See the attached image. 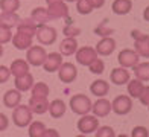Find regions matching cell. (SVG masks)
I'll use <instances>...</instances> for the list:
<instances>
[{"label": "cell", "mask_w": 149, "mask_h": 137, "mask_svg": "<svg viewBox=\"0 0 149 137\" xmlns=\"http://www.w3.org/2000/svg\"><path fill=\"white\" fill-rule=\"evenodd\" d=\"M134 68V75L135 78L140 81H149V63H139Z\"/></svg>", "instance_id": "29"}, {"label": "cell", "mask_w": 149, "mask_h": 137, "mask_svg": "<svg viewBox=\"0 0 149 137\" xmlns=\"http://www.w3.org/2000/svg\"><path fill=\"white\" fill-rule=\"evenodd\" d=\"M12 40V32L9 27L0 24V44H6Z\"/></svg>", "instance_id": "35"}, {"label": "cell", "mask_w": 149, "mask_h": 137, "mask_svg": "<svg viewBox=\"0 0 149 137\" xmlns=\"http://www.w3.org/2000/svg\"><path fill=\"white\" fill-rule=\"evenodd\" d=\"M88 68H90V72L91 73H94V75H100V73H104V70H105V63L100 58H96L93 61V63L88 66Z\"/></svg>", "instance_id": "34"}, {"label": "cell", "mask_w": 149, "mask_h": 137, "mask_svg": "<svg viewBox=\"0 0 149 137\" xmlns=\"http://www.w3.org/2000/svg\"><path fill=\"white\" fill-rule=\"evenodd\" d=\"M139 99H140V102H141L143 105H146V107L149 105V85L143 87V90H141Z\"/></svg>", "instance_id": "40"}, {"label": "cell", "mask_w": 149, "mask_h": 137, "mask_svg": "<svg viewBox=\"0 0 149 137\" xmlns=\"http://www.w3.org/2000/svg\"><path fill=\"white\" fill-rule=\"evenodd\" d=\"M131 136L132 137H148L149 131H148V128H145V127H135V128H132Z\"/></svg>", "instance_id": "39"}, {"label": "cell", "mask_w": 149, "mask_h": 137, "mask_svg": "<svg viewBox=\"0 0 149 137\" xmlns=\"http://www.w3.org/2000/svg\"><path fill=\"white\" fill-rule=\"evenodd\" d=\"M46 129H47L46 125L40 120H35V122L29 123V136L31 137H43Z\"/></svg>", "instance_id": "30"}, {"label": "cell", "mask_w": 149, "mask_h": 137, "mask_svg": "<svg viewBox=\"0 0 149 137\" xmlns=\"http://www.w3.org/2000/svg\"><path fill=\"white\" fill-rule=\"evenodd\" d=\"M61 64H63V55L59 52H52V53H47V58L43 63V68L47 73H53V72H58Z\"/></svg>", "instance_id": "14"}, {"label": "cell", "mask_w": 149, "mask_h": 137, "mask_svg": "<svg viewBox=\"0 0 149 137\" xmlns=\"http://www.w3.org/2000/svg\"><path fill=\"white\" fill-rule=\"evenodd\" d=\"M9 70H11V75L14 78L22 76V75L29 72V63L26 59H14L12 64H11V67H9Z\"/></svg>", "instance_id": "22"}, {"label": "cell", "mask_w": 149, "mask_h": 137, "mask_svg": "<svg viewBox=\"0 0 149 137\" xmlns=\"http://www.w3.org/2000/svg\"><path fill=\"white\" fill-rule=\"evenodd\" d=\"M0 9L3 12H17L20 9V0H0Z\"/></svg>", "instance_id": "32"}, {"label": "cell", "mask_w": 149, "mask_h": 137, "mask_svg": "<svg viewBox=\"0 0 149 137\" xmlns=\"http://www.w3.org/2000/svg\"><path fill=\"white\" fill-rule=\"evenodd\" d=\"M49 104L50 102L47 101V98H44V96H31L28 105L32 110V113L44 114V113L49 111Z\"/></svg>", "instance_id": "12"}, {"label": "cell", "mask_w": 149, "mask_h": 137, "mask_svg": "<svg viewBox=\"0 0 149 137\" xmlns=\"http://www.w3.org/2000/svg\"><path fill=\"white\" fill-rule=\"evenodd\" d=\"M3 55V44H0V57Z\"/></svg>", "instance_id": "46"}, {"label": "cell", "mask_w": 149, "mask_h": 137, "mask_svg": "<svg viewBox=\"0 0 149 137\" xmlns=\"http://www.w3.org/2000/svg\"><path fill=\"white\" fill-rule=\"evenodd\" d=\"M110 79H111L113 84H116V85H123V84H126V82L131 79V75H130V72H128L126 67L120 66V67H116V68L111 70Z\"/></svg>", "instance_id": "15"}, {"label": "cell", "mask_w": 149, "mask_h": 137, "mask_svg": "<svg viewBox=\"0 0 149 137\" xmlns=\"http://www.w3.org/2000/svg\"><path fill=\"white\" fill-rule=\"evenodd\" d=\"M46 2H47V5H49V3H53V2H59V0H46Z\"/></svg>", "instance_id": "47"}, {"label": "cell", "mask_w": 149, "mask_h": 137, "mask_svg": "<svg viewBox=\"0 0 149 137\" xmlns=\"http://www.w3.org/2000/svg\"><path fill=\"white\" fill-rule=\"evenodd\" d=\"M143 18L146 20V22H149V6L145 9V12H143Z\"/></svg>", "instance_id": "45"}, {"label": "cell", "mask_w": 149, "mask_h": 137, "mask_svg": "<svg viewBox=\"0 0 149 137\" xmlns=\"http://www.w3.org/2000/svg\"><path fill=\"white\" fill-rule=\"evenodd\" d=\"M90 2H91L94 9H99V8H102V6L105 5V0H90Z\"/></svg>", "instance_id": "44"}, {"label": "cell", "mask_w": 149, "mask_h": 137, "mask_svg": "<svg viewBox=\"0 0 149 137\" xmlns=\"http://www.w3.org/2000/svg\"><path fill=\"white\" fill-rule=\"evenodd\" d=\"M14 85H15V88L18 92H29L31 88H32V85H33V76L28 72V73H24V75H22V76H17L15 78V81H14Z\"/></svg>", "instance_id": "20"}, {"label": "cell", "mask_w": 149, "mask_h": 137, "mask_svg": "<svg viewBox=\"0 0 149 137\" xmlns=\"http://www.w3.org/2000/svg\"><path fill=\"white\" fill-rule=\"evenodd\" d=\"M47 12L50 14L52 20L56 18H67L69 17V8L64 0H59V2H53L47 5Z\"/></svg>", "instance_id": "11"}, {"label": "cell", "mask_w": 149, "mask_h": 137, "mask_svg": "<svg viewBox=\"0 0 149 137\" xmlns=\"http://www.w3.org/2000/svg\"><path fill=\"white\" fill-rule=\"evenodd\" d=\"M91 101L88 96H85L82 93H78V94H73L70 98V108L74 114H88L91 111Z\"/></svg>", "instance_id": "2"}, {"label": "cell", "mask_w": 149, "mask_h": 137, "mask_svg": "<svg viewBox=\"0 0 149 137\" xmlns=\"http://www.w3.org/2000/svg\"><path fill=\"white\" fill-rule=\"evenodd\" d=\"M31 93L32 96H44V98H47L49 96V85L46 82H33Z\"/></svg>", "instance_id": "31"}, {"label": "cell", "mask_w": 149, "mask_h": 137, "mask_svg": "<svg viewBox=\"0 0 149 137\" xmlns=\"http://www.w3.org/2000/svg\"><path fill=\"white\" fill-rule=\"evenodd\" d=\"M58 136H59V133L56 131V129L50 128V129H46V131H44V136H43V137H58Z\"/></svg>", "instance_id": "43"}, {"label": "cell", "mask_w": 149, "mask_h": 137, "mask_svg": "<svg viewBox=\"0 0 149 137\" xmlns=\"http://www.w3.org/2000/svg\"><path fill=\"white\" fill-rule=\"evenodd\" d=\"M20 20H22V18L18 17L17 12H3V11H2V14H0V24L9 27V29H12V27H17V24H18Z\"/></svg>", "instance_id": "26"}, {"label": "cell", "mask_w": 149, "mask_h": 137, "mask_svg": "<svg viewBox=\"0 0 149 137\" xmlns=\"http://www.w3.org/2000/svg\"><path fill=\"white\" fill-rule=\"evenodd\" d=\"M117 61H119V64L122 67L130 68V67H135V66L139 64L140 57H139V53L135 52V50H132V49H123V50L119 52Z\"/></svg>", "instance_id": "9"}, {"label": "cell", "mask_w": 149, "mask_h": 137, "mask_svg": "<svg viewBox=\"0 0 149 137\" xmlns=\"http://www.w3.org/2000/svg\"><path fill=\"white\" fill-rule=\"evenodd\" d=\"M94 32L97 34V35H102V37H108L111 34V31L110 29H104L102 26H99V27H96V29H94Z\"/></svg>", "instance_id": "42"}, {"label": "cell", "mask_w": 149, "mask_h": 137, "mask_svg": "<svg viewBox=\"0 0 149 137\" xmlns=\"http://www.w3.org/2000/svg\"><path fill=\"white\" fill-rule=\"evenodd\" d=\"M128 84V94L131 96V98L134 99V98H139L140 96V93H141V90H143V87H145V84H143V81H140V79H130L126 82Z\"/></svg>", "instance_id": "28"}, {"label": "cell", "mask_w": 149, "mask_h": 137, "mask_svg": "<svg viewBox=\"0 0 149 137\" xmlns=\"http://www.w3.org/2000/svg\"><path fill=\"white\" fill-rule=\"evenodd\" d=\"M35 35H37V40L41 44H44V46L53 44L56 41V38H58L56 29H55V27H52V26H47V24H38Z\"/></svg>", "instance_id": "5"}, {"label": "cell", "mask_w": 149, "mask_h": 137, "mask_svg": "<svg viewBox=\"0 0 149 137\" xmlns=\"http://www.w3.org/2000/svg\"><path fill=\"white\" fill-rule=\"evenodd\" d=\"M12 122L14 125L18 128H24L29 127V123L32 122V110L29 108V105H22L18 104L15 108H12Z\"/></svg>", "instance_id": "1"}, {"label": "cell", "mask_w": 149, "mask_h": 137, "mask_svg": "<svg viewBox=\"0 0 149 137\" xmlns=\"http://www.w3.org/2000/svg\"><path fill=\"white\" fill-rule=\"evenodd\" d=\"M90 92H91V94L97 96V98H104V96L108 94V92H110V85H108L107 81L97 79L90 85Z\"/></svg>", "instance_id": "25"}, {"label": "cell", "mask_w": 149, "mask_h": 137, "mask_svg": "<svg viewBox=\"0 0 149 137\" xmlns=\"http://www.w3.org/2000/svg\"><path fill=\"white\" fill-rule=\"evenodd\" d=\"M111 9L117 15H126L132 9V2L131 0H114Z\"/></svg>", "instance_id": "27"}, {"label": "cell", "mask_w": 149, "mask_h": 137, "mask_svg": "<svg viewBox=\"0 0 149 137\" xmlns=\"http://www.w3.org/2000/svg\"><path fill=\"white\" fill-rule=\"evenodd\" d=\"M11 78V70L6 66H0V84L8 82V79Z\"/></svg>", "instance_id": "38"}, {"label": "cell", "mask_w": 149, "mask_h": 137, "mask_svg": "<svg viewBox=\"0 0 149 137\" xmlns=\"http://www.w3.org/2000/svg\"><path fill=\"white\" fill-rule=\"evenodd\" d=\"M94 133H96V137H114L116 136L114 134V129L111 127H100Z\"/></svg>", "instance_id": "36"}, {"label": "cell", "mask_w": 149, "mask_h": 137, "mask_svg": "<svg viewBox=\"0 0 149 137\" xmlns=\"http://www.w3.org/2000/svg\"><path fill=\"white\" fill-rule=\"evenodd\" d=\"M37 27L38 24L33 22L32 18H23L20 20L18 24H17V31L18 32H23V34H28V35H35L37 34Z\"/></svg>", "instance_id": "23"}, {"label": "cell", "mask_w": 149, "mask_h": 137, "mask_svg": "<svg viewBox=\"0 0 149 137\" xmlns=\"http://www.w3.org/2000/svg\"><path fill=\"white\" fill-rule=\"evenodd\" d=\"M94 49H96L97 55H100V57H108V55H111L114 52V49H116V41L111 37H104L96 44Z\"/></svg>", "instance_id": "17"}, {"label": "cell", "mask_w": 149, "mask_h": 137, "mask_svg": "<svg viewBox=\"0 0 149 137\" xmlns=\"http://www.w3.org/2000/svg\"><path fill=\"white\" fill-rule=\"evenodd\" d=\"M31 18H32L37 24H47V22H52L50 14L47 12L46 8H41V6H38V8H35V9L32 11Z\"/></svg>", "instance_id": "24"}, {"label": "cell", "mask_w": 149, "mask_h": 137, "mask_svg": "<svg viewBox=\"0 0 149 137\" xmlns=\"http://www.w3.org/2000/svg\"><path fill=\"white\" fill-rule=\"evenodd\" d=\"M47 58V52L44 50L43 46H31L28 52H26V61L29 63V66L33 67H40L43 66V63Z\"/></svg>", "instance_id": "4"}, {"label": "cell", "mask_w": 149, "mask_h": 137, "mask_svg": "<svg viewBox=\"0 0 149 137\" xmlns=\"http://www.w3.org/2000/svg\"><path fill=\"white\" fill-rule=\"evenodd\" d=\"M131 37L134 38V47L139 57L149 58V35L148 34H141L140 31H132Z\"/></svg>", "instance_id": "3"}, {"label": "cell", "mask_w": 149, "mask_h": 137, "mask_svg": "<svg viewBox=\"0 0 149 137\" xmlns=\"http://www.w3.org/2000/svg\"><path fill=\"white\" fill-rule=\"evenodd\" d=\"M132 110V98L126 94H120L111 102V111L119 116H125Z\"/></svg>", "instance_id": "6"}, {"label": "cell", "mask_w": 149, "mask_h": 137, "mask_svg": "<svg viewBox=\"0 0 149 137\" xmlns=\"http://www.w3.org/2000/svg\"><path fill=\"white\" fill-rule=\"evenodd\" d=\"M78 76V68L72 63H63L58 68V78L64 84H70Z\"/></svg>", "instance_id": "8"}, {"label": "cell", "mask_w": 149, "mask_h": 137, "mask_svg": "<svg viewBox=\"0 0 149 137\" xmlns=\"http://www.w3.org/2000/svg\"><path fill=\"white\" fill-rule=\"evenodd\" d=\"M12 46L18 50H28L29 47L33 44V37L32 35H28V34H23V32H15L12 35Z\"/></svg>", "instance_id": "13"}, {"label": "cell", "mask_w": 149, "mask_h": 137, "mask_svg": "<svg viewBox=\"0 0 149 137\" xmlns=\"http://www.w3.org/2000/svg\"><path fill=\"white\" fill-rule=\"evenodd\" d=\"M81 34V29L79 27H74L73 23H67V26H64V35L65 37H74L76 38Z\"/></svg>", "instance_id": "37"}, {"label": "cell", "mask_w": 149, "mask_h": 137, "mask_svg": "<svg viewBox=\"0 0 149 137\" xmlns=\"http://www.w3.org/2000/svg\"><path fill=\"white\" fill-rule=\"evenodd\" d=\"M65 110H67V107H65V102L63 99H55L49 104V113L53 119L63 117L65 114Z\"/></svg>", "instance_id": "21"}, {"label": "cell", "mask_w": 149, "mask_h": 137, "mask_svg": "<svg viewBox=\"0 0 149 137\" xmlns=\"http://www.w3.org/2000/svg\"><path fill=\"white\" fill-rule=\"evenodd\" d=\"M9 127V119H8V116L3 114V113H0V131H5L6 128Z\"/></svg>", "instance_id": "41"}, {"label": "cell", "mask_w": 149, "mask_h": 137, "mask_svg": "<svg viewBox=\"0 0 149 137\" xmlns=\"http://www.w3.org/2000/svg\"><path fill=\"white\" fill-rule=\"evenodd\" d=\"M91 111L96 117H105L111 113V102L105 98H100L91 105Z\"/></svg>", "instance_id": "16"}, {"label": "cell", "mask_w": 149, "mask_h": 137, "mask_svg": "<svg viewBox=\"0 0 149 137\" xmlns=\"http://www.w3.org/2000/svg\"><path fill=\"white\" fill-rule=\"evenodd\" d=\"M78 131L81 134H91L99 128V119H96V116H90V114H82L81 119L78 120Z\"/></svg>", "instance_id": "7"}, {"label": "cell", "mask_w": 149, "mask_h": 137, "mask_svg": "<svg viewBox=\"0 0 149 137\" xmlns=\"http://www.w3.org/2000/svg\"><path fill=\"white\" fill-rule=\"evenodd\" d=\"M76 9L81 15H88L93 12V5L90 0H76Z\"/></svg>", "instance_id": "33"}, {"label": "cell", "mask_w": 149, "mask_h": 137, "mask_svg": "<svg viewBox=\"0 0 149 137\" xmlns=\"http://www.w3.org/2000/svg\"><path fill=\"white\" fill-rule=\"evenodd\" d=\"M64 2H76V0H64Z\"/></svg>", "instance_id": "48"}, {"label": "cell", "mask_w": 149, "mask_h": 137, "mask_svg": "<svg viewBox=\"0 0 149 137\" xmlns=\"http://www.w3.org/2000/svg\"><path fill=\"white\" fill-rule=\"evenodd\" d=\"M148 108H149V105H148Z\"/></svg>", "instance_id": "49"}, {"label": "cell", "mask_w": 149, "mask_h": 137, "mask_svg": "<svg viewBox=\"0 0 149 137\" xmlns=\"http://www.w3.org/2000/svg\"><path fill=\"white\" fill-rule=\"evenodd\" d=\"M96 58H97V52L94 47L84 46V47H81V49L76 50V61L81 66H90Z\"/></svg>", "instance_id": "10"}, {"label": "cell", "mask_w": 149, "mask_h": 137, "mask_svg": "<svg viewBox=\"0 0 149 137\" xmlns=\"http://www.w3.org/2000/svg\"><path fill=\"white\" fill-rule=\"evenodd\" d=\"M78 50V41L74 37H65L59 43V53L64 57H72Z\"/></svg>", "instance_id": "18"}, {"label": "cell", "mask_w": 149, "mask_h": 137, "mask_svg": "<svg viewBox=\"0 0 149 137\" xmlns=\"http://www.w3.org/2000/svg\"><path fill=\"white\" fill-rule=\"evenodd\" d=\"M20 102H22V92H18L17 88L8 90L3 94V104L8 108H15Z\"/></svg>", "instance_id": "19"}]
</instances>
